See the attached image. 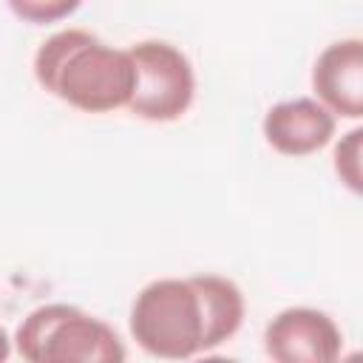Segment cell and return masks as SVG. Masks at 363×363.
<instances>
[{
    "instance_id": "1",
    "label": "cell",
    "mask_w": 363,
    "mask_h": 363,
    "mask_svg": "<svg viewBox=\"0 0 363 363\" xmlns=\"http://www.w3.org/2000/svg\"><path fill=\"white\" fill-rule=\"evenodd\" d=\"M244 320L241 289L221 275L159 278L130 306V335L153 357L187 360L227 343Z\"/></svg>"
},
{
    "instance_id": "2",
    "label": "cell",
    "mask_w": 363,
    "mask_h": 363,
    "mask_svg": "<svg viewBox=\"0 0 363 363\" xmlns=\"http://www.w3.org/2000/svg\"><path fill=\"white\" fill-rule=\"evenodd\" d=\"M34 79L77 111L108 113L130 102L136 71L128 51L102 43L85 28H65L37 48Z\"/></svg>"
},
{
    "instance_id": "3",
    "label": "cell",
    "mask_w": 363,
    "mask_h": 363,
    "mask_svg": "<svg viewBox=\"0 0 363 363\" xmlns=\"http://www.w3.org/2000/svg\"><path fill=\"white\" fill-rule=\"evenodd\" d=\"M14 346L28 363H122L128 357L105 320L71 303L31 309L17 326Z\"/></svg>"
},
{
    "instance_id": "4",
    "label": "cell",
    "mask_w": 363,
    "mask_h": 363,
    "mask_svg": "<svg viewBox=\"0 0 363 363\" xmlns=\"http://www.w3.org/2000/svg\"><path fill=\"white\" fill-rule=\"evenodd\" d=\"M136 71L130 113L147 122H173L187 113L196 96V74L190 60L164 40H145L128 48Z\"/></svg>"
},
{
    "instance_id": "5",
    "label": "cell",
    "mask_w": 363,
    "mask_h": 363,
    "mask_svg": "<svg viewBox=\"0 0 363 363\" xmlns=\"http://www.w3.org/2000/svg\"><path fill=\"white\" fill-rule=\"evenodd\" d=\"M264 349L278 363H332L340 357L337 323L312 306H289L264 329Z\"/></svg>"
},
{
    "instance_id": "6",
    "label": "cell",
    "mask_w": 363,
    "mask_h": 363,
    "mask_svg": "<svg viewBox=\"0 0 363 363\" xmlns=\"http://www.w3.org/2000/svg\"><path fill=\"white\" fill-rule=\"evenodd\" d=\"M264 139L281 156H309L326 147L335 136V113L318 99L295 96L272 105L264 116Z\"/></svg>"
},
{
    "instance_id": "7",
    "label": "cell",
    "mask_w": 363,
    "mask_h": 363,
    "mask_svg": "<svg viewBox=\"0 0 363 363\" xmlns=\"http://www.w3.org/2000/svg\"><path fill=\"white\" fill-rule=\"evenodd\" d=\"M312 88L323 108L343 119L363 116V43L357 37L326 45L312 68Z\"/></svg>"
},
{
    "instance_id": "8",
    "label": "cell",
    "mask_w": 363,
    "mask_h": 363,
    "mask_svg": "<svg viewBox=\"0 0 363 363\" xmlns=\"http://www.w3.org/2000/svg\"><path fill=\"white\" fill-rule=\"evenodd\" d=\"M6 3L23 23L48 26V23H60L68 14H74L82 0H6Z\"/></svg>"
},
{
    "instance_id": "9",
    "label": "cell",
    "mask_w": 363,
    "mask_h": 363,
    "mask_svg": "<svg viewBox=\"0 0 363 363\" xmlns=\"http://www.w3.org/2000/svg\"><path fill=\"white\" fill-rule=\"evenodd\" d=\"M360 142H363V130L354 128L335 147V173L352 193H360Z\"/></svg>"
},
{
    "instance_id": "10",
    "label": "cell",
    "mask_w": 363,
    "mask_h": 363,
    "mask_svg": "<svg viewBox=\"0 0 363 363\" xmlns=\"http://www.w3.org/2000/svg\"><path fill=\"white\" fill-rule=\"evenodd\" d=\"M11 354V340H9V335H6V329L0 326V360H6Z\"/></svg>"
}]
</instances>
